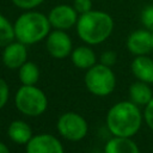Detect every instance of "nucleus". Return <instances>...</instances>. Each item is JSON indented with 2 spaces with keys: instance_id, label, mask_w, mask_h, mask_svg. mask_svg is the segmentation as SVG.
Instances as JSON below:
<instances>
[{
  "instance_id": "nucleus-3",
  "label": "nucleus",
  "mask_w": 153,
  "mask_h": 153,
  "mask_svg": "<svg viewBox=\"0 0 153 153\" xmlns=\"http://www.w3.org/2000/svg\"><path fill=\"white\" fill-rule=\"evenodd\" d=\"M13 26L16 39L25 45L36 44L47 38L51 27L48 16L31 10L20 14L14 22Z\"/></svg>"
},
{
  "instance_id": "nucleus-8",
  "label": "nucleus",
  "mask_w": 153,
  "mask_h": 153,
  "mask_svg": "<svg viewBox=\"0 0 153 153\" xmlns=\"http://www.w3.org/2000/svg\"><path fill=\"white\" fill-rule=\"evenodd\" d=\"M25 153H65L62 142L49 133H39L25 145Z\"/></svg>"
},
{
  "instance_id": "nucleus-6",
  "label": "nucleus",
  "mask_w": 153,
  "mask_h": 153,
  "mask_svg": "<svg viewBox=\"0 0 153 153\" xmlns=\"http://www.w3.org/2000/svg\"><path fill=\"white\" fill-rule=\"evenodd\" d=\"M56 130L63 139L76 142L82 140L87 135L88 124L80 114L67 111L57 118Z\"/></svg>"
},
{
  "instance_id": "nucleus-20",
  "label": "nucleus",
  "mask_w": 153,
  "mask_h": 153,
  "mask_svg": "<svg viewBox=\"0 0 153 153\" xmlns=\"http://www.w3.org/2000/svg\"><path fill=\"white\" fill-rule=\"evenodd\" d=\"M11 1L18 8L29 11V10H33L35 7L39 6L44 0H11Z\"/></svg>"
},
{
  "instance_id": "nucleus-1",
  "label": "nucleus",
  "mask_w": 153,
  "mask_h": 153,
  "mask_svg": "<svg viewBox=\"0 0 153 153\" xmlns=\"http://www.w3.org/2000/svg\"><path fill=\"white\" fill-rule=\"evenodd\" d=\"M143 115L131 100L115 103L106 112L105 124L112 136L133 137L141 129Z\"/></svg>"
},
{
  "instance_id": "nucleus-24",
  "label": "nucleus",
  "mask_w": 153,
  "mask_h": 153,
  "mask_svg": "<svg viewBox=\"0 0 153 153\" xmlns=\"http://www.w3.org/2000/svg\"><path fill=\"white\" fill-rule=\"evenodd\" d=\"M73 7L78 12V14L86 13L92 10V0H74Z\"/></svg>"
},
{
  "instance_id": "nucleus-4",
  "label": "nucleus",
  "mask_w": 153,
  "mask_h": 153,
  "mask_svg": "<svg viewBox=\"0 0 153 153\" xmlns=\"http://www.w3.org/2000/svg\"><path fill=\"white\" fill-rule=\"evenodd\" d=\"M17 110L27 117H38L48 108V98L43 90L36 85H22L14 94Z\"/></svg>"
},
{
  "instance_id": "nucleus-18",
  "label": "nucleus",
  "mask_w": 153,
  "mask_h": 153,
  "mask_svg": "<svg viewBox=\"0 0 153 153\" xmlns=\"http://www.w3.org/2000/svg\"><path fill=\"white\" fill-rule=\"evenodd\" d=\"M14 36V26L13 24L0 13V48L6 47L8 43L13 42Z\"/></svg>"
},
{
  "instance_id": "nucleus-19",
  "label": "nucleus",
  "mask_w": 153,
  "mask_h": 153,
  "mask_svg": "<svg viewBox=\"0 0 153 153\" xmlns=\"http://www.w3.org/2000/svg\"><path fill=\"white\" fill-rule=\"evenodd\" d=\"M141 23L145 29L153 31V4L146 6L141 12Z\"/></svg>"
},
{
  "instance_id": "nucleus-17",
  "label": "nucleus",
  "mask_w": 153,
  "mask_h": 153,
  "mask_svg": "<svg viewBox=\"0 0 153 153\" xmlns=\"http://www.w3.org/2000/svg\"><path fill=\"white\" fill-rule=\"evenodd\" d=\"M39 68L35 62L26 61L18 69V78L22 85H36L39 80Z\"/></svg>"
},
{
  "instance_id": "nucleus-16",
  "label": "nucleus",
  "mask_w": 153,
  "mask_h": 153,
  "mask_svg": "<svg viewBox=\"0 0 153 153\" xmlns=\"http://www.w3.org/2000/svg\"><path fill=\"white\" fill-rule=\"evenodd\" d=\"M128 93H129V100H131L134 104L139 106H145L153 98V91L149 84L140 80H136L129 86Z\"/></svg>"
},
{
  "instance_id": "nucleus-11",
  "label": "nucleus",
  "mask_w": 153,
  "mask_h": 153,
  "mask_svg": "<svg viewBox=\"0 0 153 153\" xmlns=\"http://www.w3.org/2000/svg\"><path fill=\"white\" fill-rule=\"evenodd\" d=\"M127 49L135 56L147 55L152 51V32L147 29H137L133 31L126 42Z\"/></svg>"
},
{
  "instance_id": "nucleus-12",
  "label": "nucleus",
  "mask_w": 153,
  "mask_h": 153,
  "mask_svg": "<svg viewBox=\"0 0 153 153\" xmlns=\"http://www.w3.org/2000/svg\"><path fill=\"white\" fill-rule=\"evenodd\" d=\"M130 69L137 80L149 85L153 84V59L148 57L147 55L135 56L131 61Z\"/></svg>"
},
{
  "instance_id": "nucleus-22",
  "label": "nucleus",
  "mask_w": 153,
  "mask_h": 153,
  "mask_svg": "<svg viewBox=\"0 0 153 153\" xmlns=\"http://www.w3.org/2000/svg\"><path fill=\"white\" fill-rule=\"evenodd\" d=\"M10 98V86L5 81V79L0 78V110L5 108Z\"/></svg>"
},
{
  "instance_id": "nucleus-26",
  "label": "nucleus",
  "mask_w": 153,
  "mask_h": 153,
  "mask_svg": "<svg viewBox=\"0 0 153 153\" xmlns=\"http://www.w3.org/2000/svg\"><path fill=\"white\" fill-rule=\"evenodd\" d=\"M152 32V50H153V31H151Z\"/></svg>"
},
{
  "instance_id": "nucleus-14",
  "label": "nucleus",
  "mask_w": 153,
  "mask_h": 153,
  "mask_svg": "<svg viewBox=\"0 0 153 153\" xmlns=\"http://www.w3.org/2000/svg\"><path fill=\"white\" fill-rule=\"evenodd\" d=\"M71 60L76 68L85 71L97 63V56L88 45H79L74 48L71 53Z\"/></svg>"
},
{
  "instance_id": "nucleus-21",
  "label": "nucleus",
  "mask_w": 153,
  "mask_h": 153,
  "mask_svg": "<svg viewBox=\"0 0 153 153\" xmlns=\"http://www.w3.org/2000/svg\"><path fill=\"white\" fill-rule=\"evenodd\" d=\"M142 115H143V122L153 131V98L145 105Z\"/></svg>"
},
{
  "instance_id": "nucleus-15",
  "label": "nucleus",
  "mask_w": 153,
  "mask_h": 153,
  "mask_svg": "<svg viewBox=\"0 0 153 153\" xmlns=\"http://www.w3.org/2000/svg\"><path fill=\"white\" fill-rule=\"evenodd\" d=\"M104 153H140V148L131 137L112 136L104 145Z\"/></svg>"
},
{
  "instance_id": "nucleus-9",
  "label": "nucleus",
  "mask_w": 153,
  "mask_h": 153,
  "mask_svg": "<svg viewBox=\"0 0 153 153\" xmlns=\"http://www.w3.org/2000/svg\"><path fill=\"white\" fill-rule=\"evenodd\" d=\"M78 12L71 5H56L53 7L48 14L49 23L51 27L57 30H68L76 25L78 22Z\"/></svg>"
},
{
  "instance_id": "nucleus-5",
  "label": "nucleus",
  "mask_w": 153,
  "mask_h": 153,
  "mask_svg": "<svg viewBox=\"0 0 153 153\" xmlns=\"http://www.w3.org/2000/svg\"><path fill=\"white\" fill-rule=\"evenodd\" d=\"M84 82L90 93L97 97H106L116 87V75L111 67L96 63L88 68L84 76Z\"/></svg>"
},
{
  "instance_id": "nucleus-23",
  "label": "nucleus",
  "mask_w": 153,
  "mask_h": 153,
  "mask_svg": "<svg viewBox=\"0 0 153 153\" xmlns=\"http://www.w3.org/2000/svg\"><path fill=\"white\" fill-rule=\"evenodd\" d=\"M117 62V54L114 50H106L100 55V63L108 67H112Z\"/></svg>"
},
{
  "instance_id": "nucleus-25",
  "label": "nucleus",
  "mask_w": 153,
  "mask_h": 153,
  "mask_svg": "<svg viewBox=\"0 0 153 153\" xmlns=\"http://www.w3.org/2000/svg\"><path fill=\"white\" fill-rule=\"evenodd\" d=\"M0 153H11L10 148L7 147V145L4 143L2 141H0Z\"/></svg>"
},
{
  "instance_id": "nucleus-10",
  "label": "nucleus",
  "mask_w": 153,
  "mask_h": 153,
  "mask_svg": "<svg viewBox=\"0 0 153 153\" xmlns=\"http://www.w3.org/2000/svg\"><path fill=\"white\" fill-rule=\"evenodd\" d=\"M1 61L8 69H19V67L27 61L26 45L17 39L8 43L6 47H4Z\"/></svg>"
},
{
  "instance_id": "nucleus-2",
  "label": "nucleus",
  "mask_w": 153,
  "mask_h": 153,
  "mask_svg": "<svg viewBox=\"0 0 153 153\" xmlns=\"http://www.w3.org/2000/svg\"><path fill=\"white\" fill-rule=\"evenodd\" d=\"M75 26L76 33L82 42L88 45H97L111 36L114 19L104 11L91 10L79 16Z\"/></svg>"
},
{
  "instance_id": "nucleus-7",
  "label": "nucleus",
  "mask_w": 153,
  "mask_h": 153,
  "mask_svg": "<svg viewBox=\"0 0 153 153\" xmlns=\"http://www.w3.org/2000/svg\"><path fill=\"white\" fill-rule=\"evenodd\" d=\"M45 48L50 56L61 60L71 55L73 50V42L65 30L50 31L45 38Z\"/></svg>"
},
{
  "instance_id": "nucleus-13",
  "label": "nucleus",
  "mask_w": 153,
  "mask_h": 153,
  "mask_svg": "<svg viewBox=\"0 0 153 153\" xmlns=\"http://www.w3.org/2000/svg\"><path fill=\"white\" fill-rule=\"evenodd\" d=\"M7 135L17 145H26L33 136L31 127L23 120H14L8 124Z\"/></svg>"
}]
</instances>
